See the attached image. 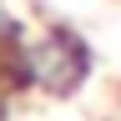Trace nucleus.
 Masks as SVG:
<instances>
[{
    "label": "nucleus",
    "mask_w": 121,
    "mask_h": 121,
    "mask_svg": "<svg viewBox=\"0 0 121 121\" xmlns=\"http://www.w3.org/2000/svg\"><path fill=\"white\" fill-rule=\"evenodd\" d=\"M20 45H25V30H20V20H15V15L0 5V60L10 66V60L20 56Z\"/></svg>",
    "instance_id": "1"
}]
</instances>
